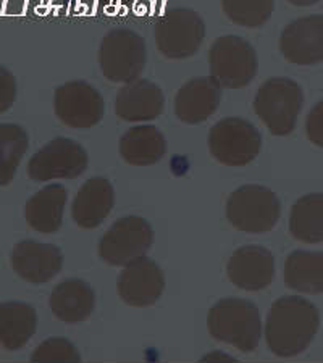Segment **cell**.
Segmentation results:
<instances>
[{
	"instance_id": "20",
	"label": "cell",
	"mask_w": 323,
	"mask_h": 363,
	"mask_svg": "<svg viewBox=\"0 0 323 363\" xmlns=\"http://www.w3.org/2000/svg\"><path fill=\"white\" fill-rule=\"evenodd\" d=\"M67 203V189L62 184H49L26 202L25 218L29 228L43 234L60 230L63 210Z\"/></svg>"
},
{
	"instance_id": "21",
	"label": "cell",
	"mask_w": 323,
	"mask_h": 363,
	"mask_svg": "<svg viewBox=\"0 0 323 363\" xmlns=\"http://www.w3.org/2000/svg\"><path fill=\"white\" fill-rule=\"evenodd\" d=\"M167 143L155 126H134L120 139V155L128 165L150 167L163 159Z\"/></svg>"
},
{
	"instance_id": "1",
	"label": "cell",
	"mask_w": 323,
	"mask_h": 363,
	"mask_svg": "<svg viewBox=\"0 0 323 363\" xmlns=\"http://www.w3.org/2000/svg\"><path fill=\"white\" fill-rule=\"evenodd\" d=\"M320 328V317L312 302L302 297L286 296L270 308L265 339L275 355L290 359L299 355L314 341Z\"/></svg>"
},
{
	"instance_id": "26",
	"label": "cell",
	"mask_w": 323,
	"mask_h": 363,
	"mask_svg": "<svg viewBox=\"0 0 323 363\" xmlns=\"http://www.w3.org/2000/svg\"><path fill=\"white\" fill-rule=\"evenodd\" d=\"M273 0H221V9L234 25L261 28L273 13Z\"/></svg>"
},
{
	"instance_id": "4",
	"label": "cell",
	"mask_w": 323,
	"mask_h": 363,
	"mask_svg": "<svg viewBox=\"0 0 323 363\" xmlns=\"http://www.w3.org/2000/svg\"><path fill=\"white\" fill-rule=\"evenodd\" d=\"M281 203L278 196L261 184L238 187L226 202V218L243 233L262 234L278 223Z\"/></svg>"
},
{
	"instance_id": "3",
	"label": "cell",
	"mask_w": 323,
	"mask_h": 363,
	"mask_svg": "<svg viewBox=\"0 0 323 363\" xmlns=\"http://www.w3.org/2000/svg\"><path fill=\"white\" fill-rule=\"evenodd\" d=\"M304 105V92L290 78H270L256 94L254 112L273 136H288L295 131Z\"/></svg>"
},
{
	"instance_id": "29",
	"label": "cell",
	"mask_w": 323,
	"mask_h": 363,
	"mask_svg": "<svg viewBox=\"0 0 323 363\" xmlns=\"http://www.w3.org/2000/svg\"><path fill=\"white\" fill-rule=\"evenodd\" d=\"M305 131L310 143L322 147V102L314 107L312 112L309 113L307 123H305Z\"/></svg>"
},
{
	"instance_id": "2",
	"label": "cell",
	"mask_w": 323,
	"mask_h": 363,
	"mask_svg": "<svg viewBox=\"0 0 323 363\" xmlns=\"http://www.w3.org/2000/svg\"><path fill=\"white\" fill-rule=\"evenodd\" d=\"M210 336L233 345L241 352H254L262 336V320L258 308L244 298H221L207 315Z\"/></svg>"
},
{
	"instance_id": "7",
	"label": "cell",
	"mask_w": 323,
	"mask_h": 363,
	"mask_svg": "<svg viewBox=\"0 0 323 363\" xmlns=\"http://www.w3.org/2000/svg\"><path fill=\"white\" fill-rule=\"evenodd\" d=\"M262 136L251 121L231 116L220 120L209 133V150L221 165L241 168L256 160Z\"/></svg>"
},
{
	"instance_id": "32",
	"label": "cell",
	"mask_w": 323,
	"mask_h": 363,
	"mask_svg": "<svg viewBox=\"0 0 323 363\" xmlns=\"http://www.w3.org/2000/svg\"><path fill=\"white\" fill-rule=\"evenodd\" d=\"M123 2H128V0H101V4L104 5V7H120V5Z\"/></svg>"
},
{
	"instance_id": "27",
	"label": "cell",
	"mask_w": 323,
	"mask_h": 363,
	"mask_svg": "<svg viewBox=\"0 0 323 363\" xmlns=\"http://www.w3.org/2000/svg\"><path fill=\"white\" fill-rule=\"evenodd\" d=\"M75 345L63 337L47 339L31 355V362H80Z\"/></svg>"
},
{
	"instance_id": "17",
	"label": "cell",
	"mask_w": 323,
	"mask_h": 363,
	"mask_svg": "<svg viewBox=\"0 0 323 363\" xmlns=\"http://www.w3.org/2000/svg\"><path fill=\"white\" fill-rule=\"evenodd\" d=\"M165 110V96L155 83L148 79L129 81L115 99V112L125 121L155 120Z\"/></svg>"
},
{
	"instance_id": "28",
	"label": "cell",
	"mask_w": 323,
	"mask_h": 363,
	"mask_svg": "<svg viewBox=\"0 0 323 363\" xmlns=\"http://www.w3.org/2000/svg\"><path fill=\"white\" fill-rule=\"evenodd\" d=\"M16 99V81L10 69L0 67V115L10 110Z\"/></svg>"
},
{
	"instance_id": "22",
	"label": "cell",
	"mask_w": 323,
	"mask_h": 363,
	"mask_svg": "<svg viewBox=\"0 0 323 363\" xmlns=\"http://www.w3.org/2000/svg\"><path fill=\"white\" fill-rule=\"evenodd\" d=\"M38 315L23 302L0 303V344L7 350H18L36 333Z\"/></svg>"
},
{
	"instance_id": "13",
	"label": "cell",
	"mask_w": 323,
	"mask_h": 363,
	"mask_svg": "<svg viewBox=\"0 0 323 363\" xmlns=\"http://www.w3.org/2000/svg\"><path fill=\"white\" fill-rule=\"evenodd\" d=\"M280 50L292 65H319L323 60V16L312 15L288 25L280 36Z\"/></svg>"
},
{
	"instance_id": "15",
	"label": "cell",
	"mask_w": 323,
	"mask_h": 363,
	"mask_svg": "<svg viewBox=\"0 0 323 363\" xmlns=\"http://www.w3.org/2000/svg\"><path fill=\"white\" fill-rule=\"evenodd\" d=\"M228 278L239 289L261 291L272 284L275 260L272 252L261 245H244L234 250L226 267Z\"/></svg>"
},
{
	"instance_id": "8",
	"label": "cell",
	"mask_w": 323,
	"mask_h": 363,
	"mask_svg": "<svg viewBox=\"0 0 323 363\" xmlns=\"http://www.w3.org/2000/svg\"><path fill=\"white\" fill-rule=\"evenodd\" d=\"M155 44L163 57L183 60L192 57L204 43L205 25L191 9L167 10L155 23Z\"/></svg>"
},
{
	"instance_id": "31",
	"label": "cell",
	"mask_w": 323,
	"mask_h": 363,
	"mask_svg": "<svg viewBox=\"0 0 323 363\" xmlns=\"http://www.w3.org/2000/svg\"><path fill=\"white\" fill-rule=\"evenodd\" d=\"M288 2L296 5V7H310V5L319 4L320 0H288Z\"/></svg>"
},
{
	"instance_id": "6",
	"label": "cell",
	"mask_w": 323,
	"mask_h": 363,
	"mask_svg": "<svg viewBox=\"0 0 323 363\" xmlns=\"http://www.w3.org/2000/svg\"><path fill=\"white\" fill-rule=\"evenodd\" d=\"M210 76L226 89H243L257 74V54L239 36H221L209 50Z\"/></svg>"
},
{
	"instance_id": "11",
	"label": "cell",
	"mask_w": 323,
	"mask_h": 363,
	"mask_svg": "<svg viewBox=\"0 0 323 363\" xmlns=\"http://www.w3.org/2000/svg\"><path fill=\"white\" fill-rule=\"evenodd\" d=\"M57 118L73 130H89L104 116V99L96 87L84 81H70L55 89Z\"/></svg>"
},
{
	"instance_id": "23",
	"label": "cell",
	"mask_w": 323,
	"mask_h": 363,
	"mask_svg": "<svg viewBox=\"0 0 323 363\" xmlns=\"http://www.w3.org/2000/svg\"><path fill=\"white\" fill-rule=\"evenodd\" d=\"M322 252L296 250L285 263V283L288 288L304 294H322L323 291Z\"/></svg>"
},
{
	"instance_id": "10",
	"label": "cell",
	"mask_w": 323,
	"mask_h": 363,
	"mask_svg": "<svg viewBox=\"0 0 323 363\" xmlns=\"http://www.w3.org/2000/svg\"><path fill=\"white\" fill-rule=\"evenodd\" d=\"M87 168V152L68 138H57L45 144L28 163V177L36 183L52 179H75Z\"/></svg>"
},
{
	"instance_id": "24",
	"label": "cell",
	"mask_w": 323,
	"mask_h": 363,
	"mask_svg": "<svg viewBox=\"0 0 323 363\" xmlns=\"http://www.w3.org/2000/svg\"><path fill=\"white\" fill-rule=\"evenodd\" d=\"M290 231L297 241L319 244L323 239V196L307 194L299 199L291 210Z\"/></svg>"
},
{
	"instance_id": "18",
	"label": "cell",
	"mask_w": 323,
	"mask_h": 363,
	"mask_svg": "<svg viewBox=\"0 0 323 363\" xmlns=\"http://www.w3.org/2000/svg\"><path fill=\"white\" fill-rule=\"evenodd\" d=\"M115 203L114 186L105 178H91L81 186L72 207L75 223L83 230H94L110 215Z\"/></svg>"
},
{
	"instance_id": "16",
	"label": "cell",
	"mask_w": 323,
	"mask_h": 363,
	"mask_svg": "<svg viewBox=\"0 0 323 363\" xmlns=\"http://www.w3.org/2000/svg\"><path fill=\"white\" fill-rule=\"evenodd\" d=\"M221 101V86L209 78H194L175 97V115L186 125H199L212 116Z\"/></svg>"
},
{
	"instance_id": "9",
	"label": "cell",
	"mask_w": 323,
	"mask_h": 363,
	"mask_svg": "<svg viewBox=\"0 0 323 363\" xmlns=\"http://www.w3.org/2000/svg\"><path fill=\"white\" fill-rule=\"evenodd\" d=\"M154 242L149 221L141 216L116 220L99 242V257L111 267H125L148 254Z\"/></svg>"
},
{
	"instance_id": "30",
	"label": "cell",
	"mask_w": 323,
	"mask_h": 363,
	"mask_svg": "<svg viewBox=\"0 0 323 363\" xmlns=\"http://www.w3.org/2000/svg\"><path fill=\"white\" fill-rule=\"evenodd\" d=\"M209 360H214V362H234L233 357L230 355H225V354H209L205 355L202 362H209Z\"/></svg>"
},
{
	"instance_id": "12",
	"label": "cell",
	"mask_w": 323,
	"mask_h": 363,
	"mask_svg": "<svg viewBox=\"0 0 323 363\" xmlns=\"http://www.w3.org/2000/svg\"><path fill=\"white\" fill-rule=\"evenodd\" d=\"M165 289V277L162 268L148 257L129 262L116 281L120 298L129 307H150L162 297Z\"/></svg>"
},
{
	"instance_id": "14",
	"label": "cell",
	"mask_w": 323,
	"mask_h": 363,
	"mask_svg": "<svg viewBox=\"0 0 323 363\" xmlns=\"http://www.w3.org/2000/svg\"><path fill=\"white\" fill-rule=\"evenodd\" d=\"M11 267L29 284H45L60 273L62 250L57 245L36 241H21L11 250Z\"/></svg>"
},
{
	"instance_id": "5",
	"label": "cell",
	"mask_w": 323,
	"mask_h": 363,
	"mask_svg": "<svg viewBox=\"0 0 323 363\" xmlns=\"http://www.w3.org/2000/svg\"><path fill=\"white\" fill-rule=\"evenodd\" d=\"M148 62L146 43L141 34L116 28L105 34L99 47V65L111 83H129L139 78Z\"/></svg>"
},
{
	"instance_id": "25",
	"label": "cell",
	"mask_w": 323,
	"mask_h": 363,
	"mask_svg": "<svg viewBox=\"0 0 323 363\" xmlns=\"http://www.w3.org/2000/svg\"><path fill=\"white\" fill-rule=\"evenodd\" d=\"M28 134L13 123L0 125V186H9L28 150Z\"/></svg>"
},
{
	"instance_id": "19",
	"label": "cell",
	"mask_w": 323,
	"mask_h": 363,
	"mask_svg": "<svg viewBox=\"0 0 323 363\" xmlns=\"http://www.w3.org/2000/svg\"><path fill=\"white\" fill-rule=\"evenodd\" d=\"M49 306L63 323H83L96 307V292L83 279H65L52 291Z\"/></svg>"
}]
</instances>
